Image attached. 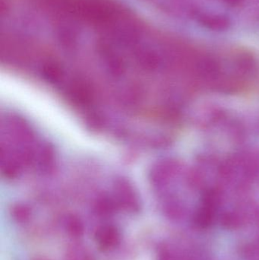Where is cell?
Masks as SVG:
<instances>
[{
	"label": "cell",
	"mask_w": 259,
	"mask_h": 260,
	"mask_svg": "<svg viewBox=\"0 0 259 260\" xmlns=\"http://www.w3.org/2000/svg\"><path fill=\"white\" fill-rule=\"evenodd\" d=\"M227 1L231 3H234V4H237V3H240L241 0H227Z\"/></svg>",
	"instance_id": "obj_8"
},
{
	"label": "cell",
	"mask_w": 259,
	"mask_h": 260,
	"mask_svg": "<svg viewBox=\"0 0 259 260\" xmlns=\"http://www.w3.org/2000/svg\"><path fill=\"white\" fill-rule=\"evenodd\" d=\"M221 192L216 188L205 189L200 206L195 211L192 222L199 230H207L218 219V210L221 204Z\"/></svg>",
	"instance_id": "obj_1"
},
{
	"label": "cell",
	"mask_w": 259,
	"mask_h": 260,
	"mask_svg": "<svg viewBox=\"0 0 259 260\" xmlns=\"http://www.w3.org/2000/svg\"><path fill=\"white\" fill-rule=\"evenodd\" d=\"M30 210L24 206H19L14 210V216L21 222H25L26 221H27L30 218Z\"/></svg>",
	"instance_id": "obj_6"
},
{
	"label": "cell",
	"mask_w": 259,
	"mask_h": 260,
	"mask_svg": "<svg viewBox=\"0 0 259 260\" xmlns=\"http://www.w3.org/2000/svg\"><path fill=\"white\" fill-rule=\"evenodd\" d=\"M250 219L249 214L243 210L227 211L220 214L218 217L221 227L229 231L242 229Z\"/></svg>",
	"instance_id": "obj_3"
},
{
	"label": "cell",
	"mask_w": 259,
	"mask_h": 260,
	"mask_svg": "<svg viewBox=\"0 0 259 260\" xmlns=\"http://www.w3.org/2000/svg\"><path fill=\"white\" fill-rule=\"evenodd\" d=\"M66 230L70 236L80 238L84 233L83 223L78 217L71 215L67 220Z\"/></svg>",
	"instance_id": "obj_4"
},
{
	"label": "cell",
	"mask_w": 259,
	"mask_h": 260,
	"mask_svg": "<svg viewBox=\"0 0 259 260\" xmlns=\"http://www.w3.org/2000/svg\"><path fill=\"white\" fill-rule=\"evenodd\" d=\"M254 246H255V249L259 252V233L258 237H257L256 241H255V243L254 244Z\"/></svg>",
	"instance_id": "obj_7"
},
{
	"label": "cell",
	"mask_w": 259,
	"mask_h": 260,
	"mask_svg": "<svg viewBox=\"0 0 259 260\" xmlns=\"http://www.w3.org/2000/svg\"><path fill=\"white\" fill-rule=\"evenodd\" d=\"M95 240L100 250L108 251L115 248L120 244V233L114 226H102L96 232Z\"/></svg>",
	"instance_id": "obj_2"
},
{
	"label": "cell",
	"mask_w": 259,
	"mask_h": 260,
	"mask_svg": "<svg viewBox=\"0 0 259 260\" xmlns=\"http://www.w3.org/2000/svg\"><path fill=\"white\" fill-rule=\"evenodd\" d=\"M205 23L211 28H225L228 26V21L223 19L221 17H209L205 19Z\"/></svg>",
	"instance_id": "obj_5"
}]
</instances>
